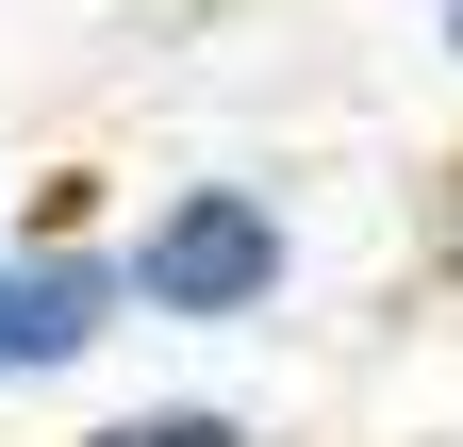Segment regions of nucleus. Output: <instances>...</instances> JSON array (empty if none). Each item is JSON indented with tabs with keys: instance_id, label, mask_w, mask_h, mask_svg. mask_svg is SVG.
Here are the masks:
<instances>
[{
	"instance_id": "obj_1",
	"label": "nucleus",
	"mask_w": 463,
	"mask_h": 447,
	"mask_svg": "<svg viewBox=\"0 0 463 447\" xmlns=\"http://www.w3.org/2000/svg\"><path fill=\"white\" fill-rule=\"evenodd\" d=\"M116 249H133V315L149 331H265L298 299V199L249 183V166H183V183H149L116 215Z\"/></svg>"
},
{
	"instance_id": "obj_2",
	"label": "nucleus",
	"mask_w": 463,
	"mask_h": 447,
	"mask_svg": "<svg viewBox=\"0 0 463 447\" xmlns=\"http://www.w3.org/2000/svg\"><path fill=\"white\" fill-rule=\"evenodd\" d=\"M133 331V249L116 233H0V398H50Z\"/></svg>"
},
{
	"instance_id": "obj_3",
	"label": "nucleus",
	"mask_w": 463,
	"mask_h": 447,
	"mask_svg": "<svg viewBox=\"0 0 463 447\" xmlns=\"http://www.w3.org/2000/svg\"><path fill=\"white\" fill-rule=\"evenodd\" d=\"M83 447H281V431L232 414V398H133V414H99Z\"/></svg>"
},
{
	"instance_id": "obj_4",
	"label": "nucleus",
	"mask_w": 463,
	"mask_h": 447,
	"mask_svg": "<svg viewBox=\"0 0 463 447\" xmlns=\"http://www.w3.org/2000/svg\"><path fill=\"white\" fill-rule=\"evenodd\" d=\"M430 282L463 299V183H447V233H430Z\"/></svg>"
},
{
	"instance_id": "obj_5",
	"label": "nucleus",
	"mask_w": 463,
	"mask_h": 447,
	"mask_svg": "<svg viewBox=\"0 0 463 447\" xmlns=\"http://www.w3.org/2000/svg\"><path fill=\"white\" fill-rule=\"evenodd\" d=\"M430 17H447V67H463V0H430Z\"/></svg>"
}]
</instances>
